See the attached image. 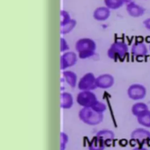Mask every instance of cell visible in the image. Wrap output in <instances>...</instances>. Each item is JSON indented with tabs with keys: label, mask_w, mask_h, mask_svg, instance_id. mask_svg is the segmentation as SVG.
<instances>
[{
	"label": "cell",
	"mask_w": 150,
	"mask_h": 150,
	"mask_svg": "<svg viewBox=\"0 0 150 150\" xmlns=\"http://www.w3.org/2000/svg\"><path fill=\"white\" fill-rule=\"evenodd\" d=\"M131 138L139 142L150 141V131L145 127L137 128L131 134Z\"/></svg>",
	"instance_id": "cell-7"
},
{
	"label": "cell",
	"mask_w": 150,
	"mask_h": 150,
	"mask_svg": "<svg viewBox=\"0 0 150 150\" xmlns=\"http://www.w3.org/2000/svg\"><path fill=\"white\" fill-rule=\"evenodd\" d=\"M126 10L129 15L134 18L141 17L145 12V9L141 5L132 1L127 4Z\"/></svg>",
	"instance_id": "cell-8"
},
{
	"label": "cell",
	"mask_w": 150,
	"mask_h": 150,
	"mask_svg": "<svg viewBox=\"0 0 150 150\" xmlns=\"http://www.w3.org/2000/svg\"><path fill=\"white\" fill-rule=\"evenodd\" d=\"M60 50L61 51H64L65 50L68 49V46L67 45L66 42L62 38L61 39V43H60Z\"/></svg>",
	"instance_id": "cell-24"
},
{
	"label": "cell",
	"mask_w": 150,
	"mask_h": 150,
	"mask_svg": "<svg viewBox=\"0 0 150 150\" xmlns=\"http://www.w3.org/2000/svg\"><path fill=\"white\" fill-rule=\"evenodd\" d=\"M138 123L143 127L150 128V110L149 109L137 117Z\"/></svg>",
	"instance_id": "cell-14"
},
{
	"label": "cell",
	"mask_w": 150,
	"mask_h": 150,
	"mask_svg": "<svg viewBox=\"0 0 150 150\" xmlns=\"http://www.w3.org/2000/svg\"><path fill=\"white\" fill-rule=\"evenodd\" d=\"M132 150H148L147 148H146L145 147L140 146H137L135 147L134 148H133Z\"/></svg>",
	"instance_id": "cell-25"
},
{
	"label": "cell",
	"mask_w": 150,
	"mask_h": 150,
	"mask_svg": "<svg viewBox=\"0 0 150 150\" xmlns=\"http://www.w3.org/2000/svg\"><path fill=\"white\" fill-rule=\"evenodd\" d=\"M64 78L65 79L66 82L71 87H74L76 84L77 76L76 74L70 71H64L63 73Z\"/></svg>",
	"instance_id": "cell-17"
},
{
	"label": "cell",
	"mask_w": 150,
	"mask_h": 150,
	"mask_svg": "<svg viewBox=\"0 0 150 150\" xmlns=\"http://www.w3.org/2000/svg\"><path fill=\"white\" fill-rule=\"evenodd\" d=\"M149 52H150V45H149Z\"/></svg>",
	"instance_id": "cell-26"
},
{
	"label": "cell",
	"mask_w": 150,
	"mask_h": 150,
	"mask_svg": "<svg viewBox=\"0 0 150 150\" xmlns=\"http://www.w3.org/2000/svg\"><path fill=\"white\" fill-rule=\"evenodd\" d=\"M128 51V46L124 42H115L108 50V55L111 59H122L125 57Z\"/></svg>",
	"instance_id": "cell-3"
},
{
	"label": "cell",
	"mask_w": 150,
	"mask_h": 150,
	"mask_svg": "<svg viewBox=\"0 0 150 150\" xmlns=\"http://www.w3.org/2000/svg\"><path fill=\"white\" fill-rule=\"evenodd\" d=\"M78 87L83 91H90L97 87L96 79L94 74L91 73H88L83 76L79 83Z\"/></svg>",
	"instance_id": "cell-6"
},
{
	"label": "cell",
	"mask_w": 150,
	"mask_h": 150,
	"mask_svg": "<svg viewBox=\"0 0 150 150\" xmlns=\"http://www.w3.org/2000/svg\"><path fill=\"white\" fill-rule=\"evenodd\" d=\"M96 136L102 139L105 142L107 141H111L114 138V134L112 131L108 129H103L99 131Z\"/></svg>",
	"instance_id": "cell-18"
},
{
	"label": "cell",
	"mask_w": 150,
	"mask_h": 150,
	"mask_svg": "<svg viewBox=\"0 0 150 150\" xmlns=\"http://www.w3.org/2000/svg\"><path fill=\"white\" fill-rule=\"evenodd\" d=\"M76 50L81 59H86L94 54L96 45L94 41L88 38L81 39L76 44Z\"/></svg>",
	"instance_id": "cell-2"
},
{
	"label": "cell",
	"mask_w": 150,
	"mask_h": 150,
	"mask_svg": "<svg viewBox=\"0 0 150 150\" xmlns=\"http://www.w3.org/2000/svg\"><path fill=\"white\" fill-rule=\"evenodd\" d=\"M77 103L83 107H92L97 101L96 95L90 91H82L77 96Z\"/></svg>",
	"instance_id": "cell-5"
},
{
	"label": "cell",
	"mask_w": 150,
	"mask_h": 150,
	"mask_svg": "<svg viewBox=\"0 0 150 150\" xmlns=\"http://www.w3.org/2000/svg\"><path fill=\"white\" fill-rule=\"evenodd\" d=\"M149 110L148 105L144 102H137L131 107V112L136 117Z\"/></svg>",
	"instance_id": "cell-12"
},
{
	"label": "cell",
	"mask_w": 150,
	"mask_h": 150,
	"mask_svg": "<svg viewBox=\"0 0 150 150\" xmlns=\"http://www.w3.org/2000/svg\"><path fill=\"white\" fill-rule=\"evenodd\" d=\"M77 61V57L73 52H67L60 58V68L64 70L74 65Z\"/></svg>",
	"instance_id": "cell-10"
},
{
	"label": "cell",
	"mask_w": 150,
	"mask_h": 150,
	"mask_svg": "<svg viewBox=\"0 0 150 150\" xmlns=\"http://www.w3.org/2000/svg\"><path fill=\"white\" fill-rule=\"evenodd\" d=\"M110 15V11L108 8L105 7H100L96 9L94 12V18L99 21L105 20Z\"/></svg>",
	"instance_id": "cell-16"
},
{
	"label": "cell",
	"mask_w": 150,
	"mask_h": 150,
	"mask_svg": "<svg viewBox=\"0 0 150 150\" xmlns=\"http://www.w3.org/2000/svg\"><path fill=\"white\" fill-rule=\"evenodd\" d=\"M131 52L132 54L135 56L142 57L148 54V49L144 42L137 41L132 45Z\"/></svg>",
	"instance_id": "cell-9"
},
{
	"label": "cell",
	"mask_w": 150,
	"mask_h": 150,
	"mask_svg": "<svg viewBox=\"0 0 150 150\" xmlns=\"http://www.w3.org/2000/svg\"><path fill=\"white\" fill-rule=\"evenodd\" d=\"M147 94L146 88L142 84L134 83L129 86L127 90L128 97L135 101H139L144 99Z\"/></svg>",
	"instance_id": "cell-4"
},
{
	"label": "cell",
	"mask_w": 150,
	"mask_h": 150,
	"mask_svg": "<svg viewBox=\"0 0 150 150\" xmlns=\"http://www.w3.org/2000/svg\"><path fill=\"white\" fill-rule=\"evenodd\" d=\"M73 104V99L71 94L65 92L61 95V107L64 109H69Z\"/></svg>",
	"instance_id": "cell-15"
},
{
	"label": "cell",
	"mask_w": 150,
	"mask_h": 150,
	"mask_svg": "<svg viewBox=\"0 0 150 150\" xmlns=\"http://www.w3.org/2000/svg\"><path fill=\"white\" fill-rule=\"evenodd\" d=\"M79 116L83 122L90 125H97L103 120V114L96 111L91 107H83L79 111Z\"/></svg>",
	"instance_id": "cell-1"
},
{
	"label": "cell",
	"mask_w": 150,
	"mask_h": 150,
	"mask_svg": "<svg viewBox=\"0 0 150 150\" xmlns=\"http://www.w3.org/2000/svg\"><path fill=\"white\" fill-rule=\"evenodd\" d=\"M106 6L112 9H116L123 5L125 3L124 0H104Z\"/></svg>",
	"instance_id": "cell-19"
},
{
	"label": "cell",
	"mask_w": 150,
	"mask_h": 150,
	"mask_svg": "<svg viewBox=\"0 0 150 150\" xmlns=\"http://www.w3.org/2000/svg\"><path fill=\"white\" fill-rule=\"evenodd\" d=\"M105 142L100 138L95 136L90 141L88 149L89 150H104Z\"/></svg>",
	"instance_id": "cell-13"
},
{
	"label": "cell",
	"mask_w": 150,
	"mask_h": 150,
	"mask_svg": "<svg viewBox=\"0 0 150 150\" xmlns=\"http://www.w3.org/2000/svg\"><path fill=\"white\" fill-rule=\"evenodd\" d=\"M60 150H64L68 141L67 135L65 133L62 132L60 134Z\"/></svg>",
	"instance_id": "cell-22"
},
{
	"label": "cell",
	"mask_w": 150,
	"mask_h": 150,
	"mask_svg": "<svg viewBox=\"0 0 150 150\" xmlns=\"http://www.w3.org/2000/svg\"><path fill=\"white\" fill-rule=\"evenodd\" d=\"M76 25V22L74 20L70 19L69 22L62 25V33H67L70 32Z\"/></svg>",
	"instance_id": "cell-20"
},
{
	"label": "cell",
	"mask_w": 150,
	"mask_h": 150,
	"mask_svg": "<svg viewBox=\"0 0 150 150\" xmlns=\"http://www.w3.org/2000/svg\"><path fill=\"white\" fill-rule=\"evenodd\" d=\"M91 108L97 112L103 113L106 110V105L104 103L97 101Z\"/></svg>",
	"instance_id": "cell-21"
},
{
	"label": "cell",
	"mask_w": 150,
	"mask_h": 150,
	"mask_svg": "<svg viewBox=\"0 0 150 150\" xmlns=\"http://www.w3.org/2000/svg\"><path fill=\"white\" fill-rule=\"evenodd\" d=\"M143 25L144 27L147 29L150 30V17L146 18L143 22H142Z\"/></svg>",
	"instance_id": "cell-23"
},
{
	"label": "cell",
	"mask_w": 150,
	"mask_h": 150,
	"mask_svg": "<svg viewBox=\"0 0 150 150\" xmlns=\"http://www.w3.org/2000/svg\"><path fill=\"white\" fill-rule=\"evenodd\" d=\"M114 77L110 74H102L96 78L97 87L101 88H108L114 84Z\"/></svg>",
	"instance_id": "cell-11"
}]
</instances>
